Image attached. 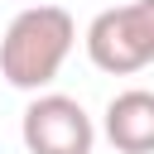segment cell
Instances as JSON below:
<instances>
[{
    "mask_svg": "<svg viewBox=\"0 0 154 154\" xmlns=\"http://www.w3.org/2000/svg\"><path fill=\"white\" fill-rule=\"evenodd\" d=\"M72 43H77V24H72V14L63 5H53V0L24 5L10 19L5 38H0V77L14 91H34L38 96L63 72Z\"/></svg>",
    "mask_w": 154,
    "mask_h": 154,
    "instance_id": "obj_1",
    "label": "cell"
},
{
    "mask_svg": "<svg viewBox=\"0 0 154 154\" xmlns=\"http://www.w3.org/2000/svg\"><path fill=\"white\" fill-rule=\"evenodd\" d=\"M19 140L29 154H91L96 125L77 96L38 91L19 116Z\"/></svg>",
    "mask_w": 154,
    "mask_h": 154,
    "instance_id": "obj_3",
    "label": "cell"
},
{
    "mask_svg": "<svg viewBox=\"0 0 154 154\" xmlns=\"http://www.w3.org/2000/svg\"><path fill=\"white\" fill-rule=\"evenodd\" d=\"M87 58L111 77H130L154 63V0L111 5L87 24Z\"/></svg>",
    "mask_w": 154,
    "mask_h": 154,
    "instance_id": "obj_2",
    "label": "cell"
},
{
    "mask_svg": "<svg viewBox=\"0 0 154 154\" xmlns=\"http://www.w3.org/2000/svg\"><path fill=\"white\" fill-rule=\"evenodd\" d=\"M101 130L120 154H154V91L149 87L116 91L106 101Z\"/></svg>",
    "mask_w": 154,
    "mask_h": 154,
    "instance_id": "obj_4",
    "label": "cell"
},
{
    "mask_svg": "<svg viewBox=\"0 0 154 154\" xmlns=\"http://www.w3.org/2000/svg\"><path fill=\"white\" fill-rule=\"evenodd\" d=\"M29 5H43V0H29Z\"/></svg>",
    "mask_w": 154,
    "mask_h": 154,
    "instance_id": "obj_5",
    "label": "cell"
}]
</instances>
